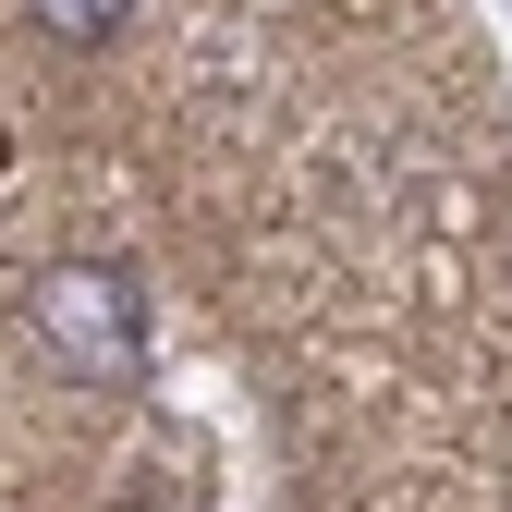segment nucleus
Returning a JSON list of instances; mask_svg holds the SVG:
<instances>
[{"mask_svg":"<svg viewBox=\"0 0 512 512\" xmlns=\"http://www.w3.org/2000/svg\"><path fill=\"white\" fill-rule=\"evenodd\" d=\"M25 25L49 49H110L122 25H135V0H25Z\"/></svg>","mask_w":512,"mask_h":512,"instance_id":"obj_2","label":"nucleus"},{"mask_svg":"<svg viewBox=\"0 0 512 512\" xmlns=\"http://www.w3.org/2000/svg\"><path fill=\"white\" fill-rule=\"evenodd\" d=\"M25 330L49 342L61 378H86V391H135L147 378V293H135V269H110V256H49L25 281Z\"/></svg>","mask_w":512,"mask_h":512,"instance_id":"obj_1","label":"nucleus"}]
</instances>
